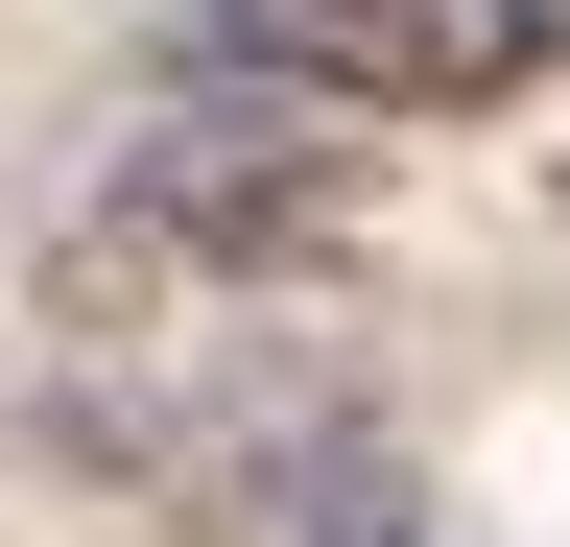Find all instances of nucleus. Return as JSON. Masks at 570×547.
I'll use <instances>...</instances> for the list:
<instances>
[{"instance_id": "obj_1", "label": "nucleus", "mask_w": 570, "mask_h": 547, "mask_svg": "<svg viewBox=\"0 0 570 547\" xmlns=\"http://www.w3.org/2000/svg\"><path fill=\"white\" fill-rule=\"evenodd\" d=\"M356 215H381V191H356V119L214 72L167 119H119L96 215H71V310H96V333H214L238 286H333Z\"/></svg>"}, {"instance_id": "obj_2", "label": "nucleus", "mask_w": 570, "mask_h": 547, "mask_svg": "<svg viewBox=\"0 0 570 547\" xmlns=\"http://www.w3.org/2000/svg\"><path fill=\"white\" fill-rule=\"evenodd\" d=\"M190 48L309 119H499L570 72V0H214Z\"/></svg>"}]
</instances>
